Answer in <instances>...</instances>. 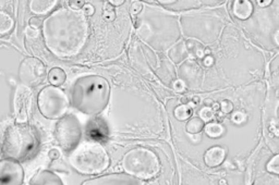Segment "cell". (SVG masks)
Returning <instances> with one entry per match:
<instances>
[{
    "label": "cell",
    "mask_w": 279,
    "mask_h": 185,
    "mask_svg": "<svg viewBox=\"0 0 279 185\" xmlns=\"http://www.w3.org/2000/svg\"><path fill=\"white\" fill-rule=\"evenodd\" d=\"M43 35L46 46L55 56L73 57L86 44L89 24L81 11L62 8L43 22Z\"/></svg>",
    "instance_id": "obj_1"
},
{
    "label": "cell",
    "mask_w": 279,
    "mask_h": 185,
    "mask_svg": "<svg viewBox=\"0 0 279 185\" xmlns=\"http://www.w3.org/2000/svg\"><path fill=\"white\" fill-rule=\"evenodd\" d=\"M110 97L108 81L101 75H83L70 89V101L74 109L87 115H96L107 107Z\"/></svg>",
    "instance_id": "obj_2"
},
{
    "label": "cell",
    "mask_w": 279,
    "mask_h": 185,
    "mask_svg": "<svg viewBox=\"0 0 279 185\" xmlns=\"http://www.w3.org/2000/svg\"><path fill=\"white\" fill-rule=\"evenodd\" d=\"M40 144L37 130L25 122L9 125L4 131L1 142L3 158L25 161L36 155Z\"/></svg>",
    "instance_id": "obj_3"
},
{
    "label": "cell",
    "mask_w": 279,
    "mask_h": 185,
    "mask_svg": "<svg viewBox=\"0 0 279 185\" xmlns=\"http://www.w3.org/2000/svg\"><path fill=\"white\" fill-rule=\"evenodd\" d=\"M70 164L78 172L86 176H96L108 169L109 156L102 144L86 142L79 144L70 155Z\"/></svg>",
    "instance_id": "obj_4"
},
{
    "label": "cell",
    "mask_w": 279,
    "mask_h": 185,
    "mask_svg": "<svg viewBox=\"0 0 279 185\" xmlns=\"http://www.w3.org/2000/svg\"><path fill=\"white\" fill-rule=\"evenodd\" d=\"M122 168L127 175L140 180L153 179L160 171V164L157 155L150 149L138 147L129 150L122 158Z\"/></svg>",
    "instance_id": "obj_5"
},
{
    "label": "cell",
    "mask_w": 279,
    "mask_h": 185,
    "mask_svg": "<svg viewBox=\"0 0 279 185\" xmlns=\"http://www.w3.org/2000/svg\"><path fill=\"white\" fill-rule=\"evenodd\" d=\"M70 105L66 92L56 86H46L37 96L38 110L46 119H60L68 111Z\"/></svg>",
    "instance_id": "obj_6"
},
{
    "label": "cell",
    "mask_w": 279,
    "mask_h": 185,
    "mask_svg": "<svg viewBox=\"0 0 279 185\" xmlns=\"http://www.w3.org/2000/svg\"><path fill=\"white\" fill-rule=\"evenodd\" d=\"M54 135L58 145L65 152H72L78 147L82 137L80 120L73 114H65L57 122Z\"/></svg>",
    "instance_id": "obj_7"
},
{
    "label": "cell",
    "mask_w": 279,
    "mask_h": 185,
    "mask_svg": "<svg viewBox=\"0 0 279 185\" xmlns=\"http://www.w3.org/2000/svg\"><path fill=\"white\" fill-rule=\"evenodd\" d=\"M46 74L44 63L37 58L28 57L23 60L19 68V78L22 85L30 88L43 82Z\"/></svg>",
    "instance_id": "obj_8"
},
{
    "label": "cell",
    "mask_w": 279,
    "mask_h": 185,
    "mask_svg": "<svg viewBox=\"0 0 279 185\" xmlns=\"http://www.w3.org/2000/svg\"><path fill=\"white\" fill-rule=\"evenodd\" d=\"M24 170L19 161L2 158L0 160V185H22Z\"/></svg>",
    "instance_id": "obj_9"
},
{
    "label": "cell",
    "mask_w": 279,
    "mask_h": 185,
    "mask_svg": "<svg viewBox=\"0 0 279 185\" xmlns=\"http://www.w3.org/2000/svg\"><path fill=\"white\" fill-rule=\"evenodd\" d=\"M33 94L30 88L24 85L17 86L13 99V108L17 122H25L32 110Z\"/></svg>",
    "instance_id": "obj_10"
},
{
    "label": "cell",
    "mask_w": 279,
    "mask_h": 185,
    "mask_svg": "<svg viewBox=\"0 0 279 185\" xmlns=\"http://www.w3.org/2000/svg\"><path fill=\"white\" fill-rule=\"evenodd\" d=\"M82 185H149L144 180L132 177L127 173H112L97 178L89 179Z\"/></svg>",
    "instance_id": "obj_11"
},
{
    "label": "cell",
    "mask_w": 279,
    "mask_h": 185,
    "mask_svg": "<svg viewBox=\"0 0 279 185\" xmlns=\"http://www.w3.org/2000/svg\"><path fill=\"white\" fill-rule=\"evenodd\" d=\"M86 136H89L93 142L100 143L103 140H106L108 136V129L106 123L101 120H94L86 126Z\"/></svg>",
    "instance_id": "obj_12"
},
{
    "label": "cell",
    "mask_w": 279,
    "mask_h": 185,
    "mask_svg": "<svg viewBox=\"0 0 279 185\" xmlns=\"http://www.w3.org/2000/svg\"><path fill=\"white\" fill-rule=\"evenodd\" d=\"M30 185H65L59 176L50 170H40L30 181Z\"/></svg>",
    "instance_id": "obj_13"
},
{
    "label": "cell",
    "mask_w": 279,
    "mask_h": 185,
    "mask_svg": "<svg viewBox=\"0 0 279 185\" xmlns=\"http://www.w3.org/2000/svg\"><path fill=\"white\" fill-rule=\"evenodd\" d=\"M226 150L220 146H214L206 150L204 155V163L209 168H216L222 165L226 159Z\"/></svg>",
    "instance_id": "obj_14"
},
{
    "label": "cell",
    "mask_w": 279,
    "mask_h": 185,
    "mask_svg": "<svg viewBox=\"0 0 279 185\" xmlns=\"http://www.w3.org/2000/svg\"><path fill=\"white\" fill-rule=\"evenodd\" d=\"M232 10L238 19L247 20L253 12V5L249 0H238L234 2Z\"/></svg>",
    "instance_id": "obj_15"
},
{
    "label": "cell",
    "mask_w": 279,
    "mask_h": 185,
    "mask_svg": "<svg viewBox=\"0 0 279 185\" xmlns=\"http://www.w3.org/2000/svg\"><path fill=\"white\" fill-rule=\"evenodd\" d=\"M67 75L66 72L61 68H52L48 73V81L51 86L59 88L66 82Z\"/></svg>",
    "instance_id": "obj_16"
},
{
    "label": "cell",
    "mask_w": 279,
    "mask_h": 185,
    "mask_svg": "<svg viewBox=\"0 0 279 185\" xmlns=\"http://www.w3.org/2000/svg\"><path fill=\"white\" fill-rule=\"evenodd\" d=\"M57 1H31L30 9L35 14H46L55 7Z\"/></svg>",
    "instance_id": "obj_17"
},
{
    "label": "cell",
    "mask_w": 279,
    "mask_h": 185,
    "mask_svg": "<svg viewBox=\"0 0 279 185\" xmlns=\"http://www.w3.org/2000/svg\"><path fill=\"white\" fill-rule=\"evenodd\" d=\"M206 135L212 137V138H217L220 137L225 132L224 126L219 123H215V122H208L207 124L204 125V129Z\"/></svg>",
    "instance_id": "obj_18"
},
{
    "label": "cell",
    "mask_w": 279,
    "mask_h": 185,
    "mask_svg": "<svg viewBox=\"0 0 279 185\" xmlns=\"http://www.w3.org/2000/svg\"><path fill=\"white\" fill-rule=\"evenodd\" d=\"M204 125L205 122H203L200 118H191L187 125H185V130H187V132L190 133V134H197V133L202 132V130L204 129Z\"/></svg>",
    "instance_id": "obj_19"
},
{
    "label": "cell",
    "mask_w": 279,
    "mask_h": 185,
    "mask_svg": "<svg viewBox=\"0 0 279 185\" xmlns=\"http://www.w3.org/2000/svg\"><path fill=\"white\" fill-rule=\"evenodd\" d=\"M14 22L12 18L7 13L0 12V35L5 34L12 30Z\"/></svg>",
    "instance_id": "obj_20"
},
{
    "label": "cell",
    "mask_w": 279,
    "mask_h": 185,
    "mask_svg": "<svg viewBox=\"0 0 279 185\" xmlns=\"http://www.w3.org/2000/svg\"><path fill=\"white\" fill-rule=\"evenodd\" d=\"M192 115V108L189 105H181L174 109V118L179 121L188 120Z\"/></svg>",
    "instance_id": "obj_21"
},
{
    "label": "cell",
    "mask_w": 279,
    "mask_h": 185,
    "mask_svg": "<svg viewBox=\"0 0 279 185\" xmlns=\"http://www.w3.org/2000/svg\"><path fill=\"white\" fill-rule=\"evenodd\" d=\"M266 169L269 172L273 173V175H279V155H275L274 157L269 161V164L266 166Z\"/></svg>",
    "instance_id": "obj_22"
},
{
    "label": "cell",
    "mask_w": 279,
    "mask_h": 185,
    "mask_svg": "<svg viewBox=\"0 0 279 185\" xmlns=\"http://www.w3.org/2000/svg\"><path fill=\"white\" fill-rule=\"evenodd\" d=\"M199 115H200L199 118L203 121V122H208V121H211L213 119L214 113L212 111V109L205 107L199 111Z\"/></svg>",
    "instance_id": "obj_23"
},
{
    "label": "cell",
    "mask_w": 279,
    "mask_h": 185,
    "mask_svg": "<svg viewBox=\"0 0 279 185\" xmlns=\"http://www.w3.org/2000/svg\"><path fill=\"white\" fill-rule=\"evenodd\" d=\"M219 107L224 113H230L232 110H234V105H232V102L229 100L222 101Z\"/></svg>",
    "instance_id": "obj_24"
},
{
    "label": "cell",
    "mask_w": 279,
    "mask_h": 185,
    "mask_svg": "<svg viewBox=\"0 0 279 185\" xmlns=\"http://www.w3.org/2000/svg\"><path fill=\"white\" fill-rule=\"evenodd\" d=\"M141 10H142V3L141 2H133L131 4L130 11H131L132 14H138Z\"/></svg>",
    "instance_id": "obj_25"
},
{
    "label": "cell",
    "mask_w": 279,
    "mask_h": 185,
    "mask_svg": "<svg viewBox=\"0 0 279 185\" xmlns=\"http://www.w3.org/2000/svg\"><path fill=\"white\" fill-rule=\"evenodd\" d=\"M83 12L84 15H93L94 14V7L90 3H85L83 5Z\"/></svg>",
    "instance_id": "obj_26"
},
{
    "label": "cell",
    "mask_w": 279,
    "mask_h": 185,
    "mask_svg": "<svg viewBox=\"0 0 279 185\" xmlns=\"http://www.w3.org/2000/svg\"><path fill=\"white\" fill-rule=\"evenodd\" d=\"M84 1H70L69 5H70V9H73V10H78L80 11L81 8H83L84 5Z\"/></svg>",
    "instance_id": "obj_27"
},
{
    "label": "cell",
    "mask_w": 279,
    "mask_h": 185,
    "mask_svg": "<svg viewBox=\"0 0 279 185\" xmlns=\"http://www.w3.org/2000/svg\"><path fill=\"white\" fill-rule=\"evenodd\" d=\"M173 89H174V91H177V92H183L184 91V89H185V84H184V82L183 81H181V80H179V81H177V82H174V84H173Z\"/></svg>",
    "instance_id": "obj_28"
},
{
    "label": "cell",
    "mask_w": 279,
    "mask_h": 185,
    "mask_svg": "<svg viewBox=\"0 0 279 185\" xmlns=\"http://www.w3.org/2000/svg\"><path fill=\"white\" fill-rule=\"evenodd\" d=\"M238 119H241V121L243 122V121L246 120V114L242 113V112H237V113H235L234 115H232V121H234L235 123H237Z\"/></svg>",
    "instance_id": "obj_29"
},
{
    "label": "cell",
    "mask_w": 279,
    "mask_h": 185,
    "mask_svg": "<svg viewBox=\"0 0 279 185\" xmlns=\"http://www.w3.org/2000/svg\"><path fill=\"white\" fill-rule=\"evenodd\" d=\"M49 157L51 159H58L60 157V154H59V152H58V150L52 149V150H50V153H49Z\"/></svg>",
    "instance_id": "obj_30"
},
{
    "label": "cell",
    "mask_w": 279,
    "mask_h": 185,
    "mask_svg": "<svg viewBox=\"0 0 279 185\" xmlns=\"http://www.w3.org/2000/svg\"><path fill=\"white\" fill-rule=\"evenodd\" d=\"M213 63H214V59H213V58H212L211 56H207V57L205 58V60H204V65H205L206 67H211V66H213Z\"/></svg>",
    "instance_id": "obj_31"
},
{
    "label": "cell",
    "mask_w": 279,
    "mask_h": 185,
    "mask_svg": "<svg viewBox=\"0 0 279 185\" xmlns=\"http://www.w3.org/2000/svg\"><path fill=\"white\" fill-rule=\"evenodd\" d=\"M271 3L270 0H267V1H259V4L261 7H265V5H269Z\"/></svg>",
    "instance_id": "obj_32"
},
{
    "label": "cell",
    "mask_w": 279,
    "mask_h": 185,
    "mask_svg": "<svg viewBox=\"0 0 279 185\" xmlns=\"http://www.w3.org/2000/svg\"><path fill=\"white\" fill-rule=\"evenodd\" d=\"M110 3H112L113 5H120L121 3H124V1H121L120 0V1H110Z\"/></svg>",
    "instance_id": "obj_33"
}]
</instances>
